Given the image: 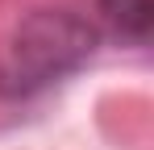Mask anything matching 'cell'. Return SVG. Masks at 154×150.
Segmentation results:
<instances>
[{
  "instance_id": "cell-1",
  "label": "cell",
  "mask_w": 154,
  "mask_h": 150,
  "mask_svg": "<svg viewBox=\"0 0 154 150\" xmlns=\"http://www.w3.org/2000/svg\"><path fill=\"white\" fill-rule=\"evenodd\" d=\"M100 46L88 17L71 8H33L0 38V100H29L75 75Z\"/></svg>"
},
{
  "instance_id": "cell-2",
  "label": "cell",
  "mask_w": 154,
  "mask_h": 150,
  "mask_svg": "<svg viewBox=\"0 0 154 150\" xmlns=\"http://www.w3.org/2000/svg\"><path fill=\"white\" fill-rule=\"evenodd\" d=\"M100 13L112 25V33L133 46H142L154 29V0H100Z\"/></svg>"
}]
</instances>
